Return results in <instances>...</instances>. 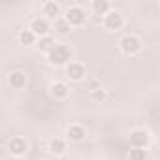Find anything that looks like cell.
<instances>
[{
  "instance_id": "ba28073f",
  "label": "cell",
  "mask_w": 160,
  "mask_h": 160,
  "mask_svg": "<svg viewBox=\"0 0 160 160\" xmlns=\"http://www.w3.org/2000/svg\"><path fill=\"white\" fill-rule=\"evenodd\" d=\"M8 149L13 156H23L28 151V143L25 141V138H12L8 143Z\"/></svg>"
},
{
  "instance_id": "5b68a950",
  "label": "cell",
  "mask_w": 160,
  "mask_h": 160,
  "mask_svg": "<svg viewBox=\"0 0 160 160\" xmlns=\"http://www.w3.org/2000/svg\"><path fill=\"white\" fill-rule=\"evenodd\" d=\"M104 27H106L108 30H111V32L121 30V28L124 27V17H122L119 12L111 10V12H108V13L104 15Z\"/></svg>"
},
{
  "instance_id": "5bb4252c",
  "label": "cell",
  "mask_w": 160,
  "mask_h": 160,
  "mask_svg": "<svg viewBox=\"0 0 160 160\" xmlns=\"http://www.w3.org/2000/svg\"><path fill=\"white\" fill-rule=\"evenodd\" d=\"M92 12L96 15H106L108 12H111V4L108 0H94L92 2Z\"/></svg>"
},
{
  "instance_id": "8fae6325",
  "label": "cell",
  "mask_w": 160,
  "mask_h": 160,
  "mask_svg": "<svg viewBox=\"0 0 160 160\" xmlns=\"http://www.w3.org/2000/svg\"><path fill=\"white\" fill-rule=\"evenodd\" d=\"M27 85V73L21 70H15L10 73V87L12 89H23Z\"/></svg>"
},
{
  "instance_id": "d6986e66",
  "label": "cell",
  "mask_w": 160,
  "mask_h": 160,
  "mask_svg": "<svg viewBox=\"0 0 160 160\" xmlns=\"http://www.w3.org/2000/svg\"><path fill=\"white\" fill-rule=\"evenodd\" d=\"M91 96H92V100H94V102H104L108 94H106V91H104V89H100V87H98V89H92V91H91Z\"/></svg>"
},
{
  "instance_id": "2e32d148",
  "label": "cell",
  "mask_w": 160,
  "mask_h": 160,
  "mask_svg": "<svg viewBox=\"0 0 160 160\" xmlns=\"http://www.w3.org/2000/svg\"><path fill=\"white\" fill-rule=\"evenodd\" d=\"M70 30H72V27L66 23V19H64V17H58V19H55V32H57V34H60V36H66Z\"/></svg>"
},
{
  "instance_id": "9c48e42d",
  "label": "cell",
  "mask_w": 160,
  "mask_h": 160,
  "mask_svg": "<svg viewBox=\"0 0 160 160\" xmlns=\"http://www.w3.org/2000/svg\"><path fill=\"white\" fill-rule=\"evenodd\" d=\"M66 136H68L70 141H83L85 136H87V130L81 124H70L68 130H66Z\"/></svg>"
},
{
  "instance_id": "3957f363",
  "label": "cell",
  "mask_w": 160,
  "mask_h": 160,
  "mask_svg": "<svg viewBox=\"0 0 160 160\" xmlns=\"http://www.w3.org/2000/svg\"><path fill=\"white\" fill-rule=\"evenodd\" d=\"M119 45H121V51H122L124 55H136V53L141 49V42H139V38L134 36V34L122 36L121 42H119Z\"/></svg>"
},
{
  "instance_id": "8992f818",
  "label": "cell",
  "mask_w": 160,
  "mask_h": 160,
  "mask_svg": "<svg viewBox=\"0 0 160 160\" xmlns=\"http://www.w3.org/2000/svg\"><path fill=\"white\" fill-rule=\"evenodd\" d=\"M28 30L38 38H42V36H47L49 34V30H51V25H49V21L45 19V17H36V19H32L30 21V27H28Z\"/></svg>"
},
{
  "instance_id": "7c38bea8",
  "label": "cell",
  "mask_w": 160,
  "mask_h": 160,
  "mask_svg": "<svg viewBox=\"0 0 160 160\" xmlns=\"http://www.w3.org/2000/svg\"><path fill=\"white\" fill-rule=\"evenodd\" d=\"M51 94H53L57 100H64V98H68L70 89H68V85H66L64 81H55V83L51 85Z\"/></svg>"
},
{
  "instance_id": "30bf717a",
  "label": "cell",
  "mask_w": 160,
  "mask_h": 160,
  "mask_svg": "<svg viewBox=\"0 0 160 160\" xmlns=\"http://www.w3.org/2000/svg\"><path fill=\"white\" fill-rule=\"evenodd\" d=\"M42 13L45 15V19H58L60 15V4L55 2V0H49L42 6Z\"/></svg>"
},
{
  "instance_id": "ac0fdd59",
  "label": "cell",
  "mask_w": 160,
  "mask_h": 160,
  "mask_svg": "<svg viewBox=\"0 0 160 160\" xmlns=\"http://www.w3.org/2000/svg\"><path fill=\"white\" fill-rule=\"evenodd\" d=\"M128 158L130 160H147V149H130L128 152Z\"/></svg>"
},
{
  "instance_id": "6da1fadb",
  "label": "cell",
  "mask_w": 160,
  "mask_h": 160,
  "mask_svg": "<svg viewBox=\"0 0 160 160\" xmlns=\"http://www.w3.org/2000/svg\"><path fill=\"white\" fill-rule=\"evenodd\" d=\"M47 60L53 66H66L68 62H72V51L64 43H55V47L47 53Z\"/></svg>"
},
{
  "instance_id": "4fadbf2b",
  "label": "cell",
  "mask_w": 160,
  "mask_h": 160,
  "mask_svg": "<svg viewBox=\"0 0 160 160\" xmlns=\"http://www.w3.org/2000/svg\"><path fill=\"white\" fill-rule=\"evenodd\" d=\"M55 43H57V42H55V38H53L51 34L42 36V38L38 40V47H40V51H42V53H45V55H47V53L55 47Z\"/></svg>"
},
{
  "instance_id": "e0dca14e",
  "label": "cell",
  "mask_w": 160,
  "mask_h": 160,
  "mask_svg": "<svg viewBox=\"0 0 160 160\" xmlns=\"http://www.w3.org/2000/svg\"><path fill=\"white\" fill-rule=\"evenodd\" d=\"M19 42H21L23 45H34V43L38 42V38H36L28 28H25V30L19 32Z\"/></svg>"
},
{
  "instance_id": "52a82bcc",
  "label": "cell",
  "mask_w": 160,
  "mask_h": 160,
  "mask_svg": "<svg viewBox=\"0 0 160 160\" xmlns=\"http://www.w3.org/2000/svg\"><path fill=\"white\" fill-rule=\"evenodd\" d=\"M66 75L72 79V81H81V79L87 75V70H85V64L81 62H68L66 64Z\"/></svg>"
},
{
  "instance_id": "9a60e30c",
  "label": "cell",
  "mask_w": 160,
  "mask_h": 160,
  "mask_svg": "<svg viewBox=\"0 0 160 160\" xmlns=\"http://www.w3.org/2000/svg\"><path fill=\"white\" fill-rule=\"evenodd\" d=\"M66 151V141L60 139V138H55L49 141V152L51 154H62Z\"/></svg>"
},
{
  "instance_id": "277c9868",
  "label": "cell",
  "mask_w": 160,
  "mask_h": 160,
  "mask_svg": "<svg viewBox=\"0 0 160 160\" xmlns=\"http://www.w3.org/2000/svg\"><path fill=\"white\" fill-rule=\"evenodd\" d=\"M149 139H151V138H149V132L143 130V128H136V130H132L130 136H128V143H130L134 149H147Z\"/></svg>"
},
{
  "instance_id": "7a4b0ae2",
  "label": "cell",
  "mask_w": 160,
  "mask_h": 160,
  "mask_svg": "<svg viewBox=\"0 0 160 160\" xmlns=\"http://www.w3.org/2000/svg\"><path fill=\"white\" fill-rule=\"evenodd\" d=\"M64 19H66V23L70 25V27H81V25H85V21H87V12H85V8H81V6H70L68 10H66V15H64Z\"/></svg>"
}]
</instances>
